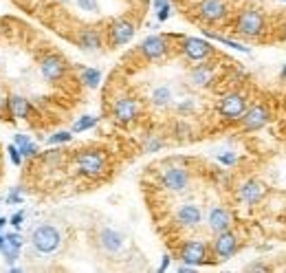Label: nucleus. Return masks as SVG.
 <instances>
[{"instance_id": "obj_5", "label": "nucleus", "mask_w": 286, "mask_h": 273, "mask_svg": "<svg viewBox=\"0 0 286 273\" xmlns=\"http://www.w3.org/2000/svg\"><path fill=\"white\" fill-rule=\"evenodd\" d=\"M126 150L121 145H108L88 141L77 148H53L46 152H37L35 161L44 170H62L66 176V185L75 187V192L93 190L112 181L121 166V154Z\"/></svg>"}, {"instance_id": "obj_7", "label": "nucleus", "mask_w": 286, "mask_h": 273, "mask_svg": "<svg viewBox=\"0 0 286 273\" xmlns=\"http://www.w3.org/2000/svg\"><path fill=\"white\" fill-rule=\"evenodd\" d=\"M97 242H99L101 251H106L108 256H115V253H119L121 249H124L126 238L121 236V234L117 232V229L104 227V229L99 232V238H97Z\"/></svg>"}, {"instance_id": "obj_4", "label": "nucleus", "mask_w": 286, "mask_h": 273, "mask_svg": "<svg viewBox=\"0 0 286 273\" xmlns=\"http://www.w3.org/2000/svg\"><path fill=\"white\" fill-rule=\"evenodd\" d=\"M176 2V0H172ZM222 25L212 40L249 53L251 46H286V0H220Z\"/></svg>"}, {"instance_id": "obj_9", "label": "nucleus", "mask_w": 286, "mask_h": 273, "mask_svg": "<svg viewBox=\"0 0 286 273\" xmlns=\"http://www.w3.org/2000/svg\"><path fill=\"white\" fill-rule=\"evenodd\" d=\"M79 77H82V82L86 88H95V86H99V82H101V73L97 68H91V67L79 68Z\"/></svg>"}, {"instance_id": "obj_20", "label": "nucleus", "mask_w": 286, "mask_h": 273, "mask_svg": "<svg viewBox=\"0 0 286 273\" xmlns=\"http://www.w3.org/2000/svg\"><path fill=\"white\" fill-rule=\"evenodd\" d=\"M4 242H7V240H4V236H2V234H0V249L4 247Z\"/></svg>"}, {"instance_id": "obj_17", "label": "nucleus", "mask_w": 286, "mask_h": 273, "mask_svg": "<svg viewBox=\"0 0 286 273\" xmlns=\"http://www.w3.org/2000/svg\"><path fill=\"white\" fill-rule=\"evenodd\" d=\"M22 220H25V211H16V214L9 218V223H11L16 229H20L22 227Z\"/></svg>"}, {"instance_id": "obj_18", "label": "nucleus", "mask_w": 286, "mask_h": 273, "mask_svg": "<svg viewBox=\"0 0 286 273\" xmlns=\"http://www.w3.org/2000/svg\"><path fill=\"white\" fill-rule=\"evenodd\" d=\"M167 265H170V258L165 256V258H163V262H161V267H159V271H165V269H167Z\"/></svg>"}, {"instance_id": "obj_6", "label": "nucleus", "mask_w": 286, "mask_h": 273, "mask_svg": "<svg viewBox=\"0 0 286 273\" xmlns=\"http://www.w3.org/2000/svg\"><path fill=\"white\" fill-rule=\"evenodd\" d=\"M29 242L37 256H53V253H58L60 247H62L64 236H62V232H60V227H55V225L40 223V225H35L33 232H31Z\"/></svg>"}, {"instance_id": "obj_13", "label": "nucleus", "mask_w": 286, "mask_h": 273, "mask_svg": "<svg viewBox=\"0 0 286 273\" xmlns=\"http://www.w3.org/2000/svg\"><path fill=\"white\" fill-rule=\"evenodd\" d=\"M7 152H9V159H11L13 166H20V163H22V154H20V150H18V145L16 143H9L7 145Z\"/></svg>"}, {"instance_id": "obj_14", "label": "nucleus", "mask_w": 286, "mask_h": 273, "mask_svg": "<svg viewBox=\"0 0 286 273\" xmlns=\"http://www.w3.org/2000/svg\"><path fill=\"white\" fill-rule=\"evenodd\" d=\"M4 240H7V244H11V247H16V249H22V244H25V238H22L18 232L7 234V236H4Z\"/></svg>"}, {"instance_id": "obj_3", "label": "nucleus", "mask_w": 286, "mask_h": 273, "mask_svg": "<svg viewBox=\"0 0 286 273\" xmlns=\"http://www.w3.org/2000/svg\"><path fill=\"white\" fill-rule=\"evenodd\" d=\"M141 187L154 227L172 256H176L187 242H203L209 247L214 258V240L222 232L238 229L227 172L200 157L194 176L181 190H161L152 185Z\"/></svg>"}, {"instance_id": "obj_1", "label": "nucleus", "mask_w": 286, "mask_h": 273, "mask_svg": "<svg viewBox=\"0 0 286 273\" xmlns=\"http://www.w3.org/2000/svg\"><path fill=\"white\" fill-rule=\"evenodd\" d=\"M170 46L161 55L145 58L134 46L108 77L104 93H124L139 103L134 128L145 139L163 145L194 143L229 133L220 106L231 91L251 82L249 70L238 60L216 49L203 60L183 51V34H167Z\"/></svg>"}, {"instance_id": "obj_10", "label": "nucleus", "mask_w": 286, "mask_h": 273, "mask_svg": "<svg viewBox=\"0 0 286 273\" xmlns=\"http://www.w3.org/2000/svg\"><path fill=\"white\" fill-rule=\"evenodd\" d=\"M4 201H7L9 205H18V203H25V187H13L11 192H9L7 196H4Z\"/></svg>"}, {"instance_id": "obj_12", "label": "nucleus", "mask_w": 286, "mask_h": 273, "mask_svg": "<svg viewBox=\"0 0 286 273\" xmlns=\"http://www.w3.org/2000/svg\"><path fill=\"white\" fill-rule=\"evenodd\" d=\"M0 251H2V256H4V260H7V262H16L18 258H20V249L11 247V244H7V242H4V247L0 249Z\"/></svg>"}, {"instance_id": "obj_11", "label": "nucleus", "mask_w": 286, "mask_h": 273, "mask_svg": "<svg viewBox=\"0 0 286 273\" xmlns=\"http://www.w3.org/2000/svg\"><path fill=\"white\" fill-rule=\"evenodd\" d=\"M97 124V117H82L79 121H75L73 126V133H84V130L93 128V126Z\"/></svg>"}, {"instance_id": "obj_16", "label": "nucleus", "mask_w": 286, "mask_h": 273, "mask_svg": "<svg viewBox=\"0 0 286 273\" xmlns=\"http://www.w3.org/2000/svg\"><path fill=\"white\" fill-rule=\"evenodd\" d=\"M170 18V0H163L161 7H159V20H167Z\"/></svg>"}, {"instance_id": "obj_8", "label": "nucleus", "mask_w": 286, "mask_h": 273, "mask_svg": "<svg viewBox=\"0 0 286 273\" xmlns=\"http://www.w3.org/2000/svg\"><path fill=\"white\" fill-rule=\"evenodd\" d=\"M16 145H18V150H20V154L25 159H33L40 150H37V145L31 141V136L29 135H16Z\"/></svg>"}, {"instance_id": "obj_15", "label": "nucleus", "mask_w": 286, "mask_h": 273, "mask_svg": "<svg viewBox=\"0 0 286 273\" xmlns=\"http://www.w3.org/2000/svg\"><path fill=\"white\" fill-rule=\"evenodd\" d=\"M73 139V133H66V130H62V133H55L53 136L49 139V143H66V141Z\"/></svg>"}, {"instance_id": "obj_19", "label": "nucleus", "mask_w": 286, "mask_h": 273, "mask_svg": "<svg viewBox=\"0 0 286 273\" xmlns=\"http://www.w3.org/2000/svg\"><path fill=\"white\" fill-rule=\"evenodd\" d=\"M7 223H9V220H7V218H2V216H0V229H2V227H4V225H7Z\"/></svg>"}, {"instance_id": "obj_2", "label": "nucleus", "mask_w": 286, "mask_h": 273, "mask_svg": "<svg viewBox=\"0 0 286 273\" xmlns=\"http://www.w3.org/2000/svg\"><path fill=\"white\" fill-rule=\"evenodd\" d=\"M264 124L245 133L227 183L245 244L286 242V88L266 91Z\"/></svg>"}]
</instances>
